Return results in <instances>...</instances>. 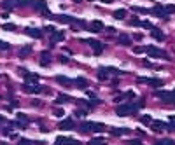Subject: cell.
I'll list each match as a JSON object with an SVG mask.
<instances>
[{
    "instance_id": "cell-1",
    "label": "cell",
    "mask_w": 175,
    "mask_h": 145,
    "mask_svg": "<svg viewBox=\"0 0 175 145\" xmlns=\"http://www.w3.org/2000/svg\"><path fill=\"white\" fill-rule=\"evenodd\" d=\"M135 110H137V105H133V103H124V105H119V107L116 108V114H117L119 117H126V115H131Z\"/></svg>"
},
{
    "instance_id": "cell-2",
    "label": "cell",
    "mask_w": 175,
    "mask_h": 145,
    "mask_svg": "<svg viewBox=\"0 0 175 145\" xmlns=\"http://www.w3.org/2000/svg\"><path fill=\"white\" fill-rule=\"evenodd\" d=\"M145 53L149 54V56H154V58H161V59H168L170 61V56L165 51H161L159 47H156V46H147L145 47Z\"/></svg>"
},
{
    "instance_id": "cell-3",
    "label": "cell",
    "mask_w": 175,
    "mask_h": 145,
    "mask_svg": "<svg viewBox=\"0 0 175 145\" xmlns=\"http://www.w3.org/2000/svg\"><path fill=\"white\" fill-rule=\"evenodd\" d=\"M21 70V74L25 75V81L28 82V84H39V81H40V77L37 75V74H32V72H26L25 68H19Z\"/></svg>"
},
{
    "instance_id": "cell-4",
    "label": "cell",
    "mask_w": 175,
    "mask_h": 145,
    "mask_svg": "<svg viewBox=\"0 0 175 145\" xmlns=\"http://www.w3.org/2000/svg\"><path fill=\"white\" fill-rule=\"evenodd\" d=\"M156 98H159V100L165 102V103L175 102V100H173V91H158V93H156Z\"/></svg>"
},
{
    "instance_id": "cell-5",
    "label": "cell",
    "mask_w": 175,
    "mask_h": 145,
    "mask_svg": "<svg viewBox=\"0 0 175 145\" xmlns=\"http://www.w3.org/2000/svg\"><path fill=\"white\" fill-rule=\"evenodd\" d=\"M33 7H35L37 11L42 12L44 16H51L49 11H47V4H46V0H37V2H33Z\"/></svg>"
},
{
    "instance_id": "cell-6",
    "label": "cell",
    "mask_w": 175,
    "mask_h": 145,
    "mask_svg": "<svg viewBox=\"0 0 175 145\" xmlns=\"http://www.w3.org/2000/svg\"><path fill=\"white\" fill-rule=\"evenodd\" d=\"M86 42L89 44V47H91V49L95 51V54H96V56H98V54L102 53V51H104V44L98 42V40H86Z\"/></svg>"
},
{
    "instance_id": "cell-7",
    "label": "cell",
    "mask_w": 175,
    "mask_h": 145,
    "mask_svg": "<svg viewBox=\"0 0 175 145\" xmlns=\"http://www.w3.org/2000/svg\"><path fill=\"white\" fill-rule=\"evenodd\" d=\"M149 32H151V37H153V38H156V40H159V42H161V40H165V33L161 32V28L153 26Z\"/></svg>"
},
{
    "instance_id": "cell-8",
    "label": "cell",
    "mask_w": 175,
    "mask_h": 145,
    "mask_svg": "<svg viewBox=\"0 0 175 145\" xmlns=\"http://www.w3.org/2000/svg\"><path fill=\"white\" fill-rule=\"evenodd\" d=\"M23 91H26V93H40L42 91V87L39 86V84H28V82H25V84H23Z\"/></svg>"
},
{
    "instance_id": "cell-9",
    "label": "cell",
    "mask_w": 175,
    "mask_h": 145,
    "mask_svg": "<svg viewBox=\"0 0 175 145\" xmlns=\"http://www.w3.org/2000/svg\"><path fill=\"white\" fill-rule=\"evenodd\" d=\"M25 32H26V35H30V37L33 38H40L42 37V30H39V28H25Z\"/></svg>"
},
{
    "instance_id": "cell-10",
    "label": "cell",
    "mask_w": 175,
    "mask_h": 145,
    "mask_svg": "<svg viewBox=\"0 0 175 145\" xmlns=\"http://www.w3.org/2000/svg\"><path fill=\"white\" fill-rule=\"evenodd\" d=\"M58 126H60V129H63V131H68V129H74V121H72V119H63Z\"/></svg>"
},
{
    "instance_id": "cell-11",
    "label": "cell",
    "mask_w": 175,
    "mask_h": 145,
    "mask_svg": "<svg viewBox=\"0 0 175 145\" xmlns=\"http://www.w3.org/2000/svg\"><path fill=\"white\" fill-rule=\"evenodd\" d=\"M51 59H53V56H51L47 51H44V53L40 54V65H42V66H49Z\"/></svg>"
},
{
    "instance_id": "cell-12",
    "label": "cell",
    "mask_w": 175,
    "mask_h": 145,
    "mask_svg": "<svg viewBox=\"0 0 175 145\" xmlns=\"http://www.w3.org/2000/svg\"><path fill=\"white\" fill-rule=\"evenodd\" d=\"M153 14L154 16H158V18H163L166 12H165V7L161 6V4H156V6L153 7Z\"/></svg>"
},
{
    "instance_id": "cell-13",
    "label": "cell",
    "mask_w": 175,
    "mask_h": 145,
    "mask_svg": "<svg viewBox=\"0 0 175 145\" xmlns=\"http://www.w3.org/2000/svg\"><path fill=\"white\" fill-rule=\"evenodd\" d=\"M56 21H60V23H74L77 21L75 18H72V16H67V14H60V16H56Z\"/></svg>"
},
{
    "instance_id": "cell-14",
    "label": "cell",
    "mask_w": 175,
    "mask_h": 145,
    "mask_svg": "<svg viewBox=\"0 0 175 145\" xmlns=\"http://www.w3.org/2000/svg\"><path fill=\"white\" fill-rule=\"evenodd\" d=\"M63 37H65V35H63V32H53V33H51V46H53V44H56V42H61V40H63Z\"/></svg>"
},
{
    "instance_id": "cell-15",
    "label": "cell",
    "mask_w": 175,
    "mask_h": 145,
    "mask_svg": "<svg viewBox=\"0 0 175 145\" xmlns=\"http://www.w3.org/2000/svg\"><path fill=\"white\" fill-rule=\"evenodd\" d=\"M75 84H77L79 89H88V84H89V82H88V79H84V77H77Z\"/></svg>"
},
{
    "instance_id": "cell-16",
    "label": "cell",
    "mask_w": 175,
    "mask_h": 145,
    "mask_svg": "<svg viewBox=\"0 0 175 145\" xmlns=\"http://www.w3.org/2000/svg\"><path fill=\"white\" fill-rule=\"evenodd\" d=\"M88 30H91V32H100V30H104V23L102 21H93L91 25H89Z\"/></svg>"
},
{
    "instance_id": "cell-17",
    "label": "cell",
    "mask_w": 175,
    "mask_h": 145,
    "mask_svg": "<svg viewBox=\"0 0 175 145\" xmlns=\"http://www.w3.org/2000/svg\"><path fill=\"white\" fill-rule=\"evenodd\" d=\"M2 7L9 11V9H14V7H18V2H16V0H4V2H2Z\"/></svg>"
},
{
    "instance_id": "cell-18",
    "label": "cell",
    "mask_w": 175,
    "mask_h": 145,
    "mask_svg": "<svg viewBox=\"0 0 175 145\" xmlns=\"http://www.w3.org/2000/svg\"><path fill=\"white\" fill-rule=\"evenodd\" d=\"M104 70L109 74V75H123V72L117 68H114V66H104Z\"/></svg>"
},
{
    "instance_id": "cell-19",
    "label": "cell",
    "mask_w": 175,
    "mask_h": 145,
    "mask_svg": "<svg viewBox=\"0 0 175 145\" xmlns=\"http://www.w3.org/2000/svg\"><path fill=\"white\" fill-rule=\"evenodd\" d=\"M56 82H61L63 86H72V79L63 77V75H58V77H56Z\"/></svg>"
},
{
    "instance_id": "cell-20",
    "label": "cell",
    "mask_w": 175,
    "mask_h": 145,
    "mask_svg": "<svg viewBox=\"0 0 175 145\" xmlns=\"http://www.w3.org/2000/svg\"><path fill=\"white\" fill-rule=\"evenodd\" d=\"M147 84L151 87H161V86H163V81H161V79H149Z\"/></svg>"
},
{
    "instance_id": "cell-21",
    "label": "cell",
    "mask_w": 175,
    "mask_h": 145,
    "mask_svg": "<svg viewBox=\"0 0 175 145\" xmlns=\"http://www.w3.org/2000/svg\"><path fill=\"white\" fill-rule=\"evenodd\" d=\"M112 16H114L116 19H124V18H126V11H124V9H117V11L112 12Z\"/></svg>"
},
{
    "instance_id": "cell-22",
    "label": "cell",
    "mask_w": 175,
    "mask_h": 145,
    "mask_svg": "<svg viewBox=\"0 0 175 145\" xmlns=\"http://www.w3.org/2000/svg\"><path fill=\"white\" fill-rule=\"evenodd\" d=\"M165 128H166V124L161 123V121H154V123H153V129H154V131H163Z\"/></svg>"
},
{
    "instance_id": "cell-23",
    "label": "cell",
    "mask_w": 175,
    "mask_h": 145,
    "mask_svg": "<svg viewBox=\"0 0 175 145\" xmlns=\"http://www.w3.org/2000/svg\"><path fill=\"white\" fill-rule=\"evenodd\" d=\"M91 131H105V124L102 123H91Z\"/></svg>"
},
{
    "instance_id": "cell-24",
    "label": "cell",
    "mask_w": 175,
    "mask_h": 145,
    "mask_svg": "<svg viewBox=\"0 0 175 145\" xmlns=\"http://www.w3.org/2000/svg\"><path fill=\"white\" fill-rule=\"evenodd\" d=\"M72 100V96H68V95H60V96L56 98V103L60 105V103H68Z\"/></svg>"
},
{
    "instance_id": "cell-25",
    "label": "cell",
    "mask_w": 175,
    "mask_h": 145,
    "mask_svg": "<svg viewBox=\"0 0 175 145\" xmlns=\"http://www.w3.org/2000/svg\"><path fill=\"white\" fill-rule=\"evenodd\" d=\"M110 133L112 135H126V133H130V129H126V128H112L110 129Z\"/></svg>"
},
{
    "instance_id": "cell-26",
    "label": "cell",
    "mask_w": 175,
    "mask_h": 145,
    "mask_svg": "<svg viewBox=\"0 0 175 145\" xmlns=\"http://www.w3.org/2000/svg\"><path fill=\"white\" fill-rule=\"evenodd\" d=\"M79 131H81V133H89V131H91V123H82Z\"/></svg>"
},
{
    "instance_id": "cell-27",
    "label": "cell",
    "mask_w": 175,
    "mask_h": 145,
    "mask_svg": "<svg viewBox=\"0 0 175 145\" xmlns=\"http://www.w3.org/2000/svg\"><path fill=\"white\" fill-rule=\"evenodd\" d=\"M130 40L131 38L128 37V35H124V33H123V35H119V44H123V46H130Z\"/></svg>"
},
{
    "instance_id": "cell-28",
    "label": "cell",
    "mask_w": 175,
    "mask_h": 145,
    "mask_svg": "<svg viewBox=\"0 0 175 145\" xmlns=\"http://www.w3.org/2000/svg\"><path fill=\"white\" fill-rule=\"evenodd\" d=\"M96 77H98L100 81H105V79H109V74H107L104 68H100L98 72H96Z\"/></svg>"
},
{
    "instance_id": "cell-29",
    "label": "cell",
    "mask_w": 175,
    "mask_h": 145,
    "mask_svg": "<svg viewBox=\"0 0 175 145\" xmlns=\"http://www.w3.org/2000/svg\"><path fill=\"white\" fill-rule=\"evenodd\" d=\"M18 2V7H28V6H33L32 0H16Z\"/></svg>"
},
{
    "instance_id": "cell-30",
    "label": "cell",
    "mask_w": 175,
    "mask_h": 145,
    "mask_svg": "<svg viewBox=\"0 0 175 145\" xmlns=\"http://www.w3.org/2000/svg\"><path fill=\"white\" fill-rule=\"evenodd\" d=\"M89 145H105V138H102V136H98V138H95L89 142Z\"/></svg>"
},
{
    "instance_id": "cell-31",
    "label": "cell",
    "mask_w": 175,
    "mask_h": 145,
    "mask_svg": "<svg viewBox=\"0 0 175 145\" xmlns=\"http://www.w3.org/2000/svg\"><path fill=\"white\" fill-rule=\"evenodd\" d=\"M74 115H75V117H86L88 112L84 110V108H77L75 112H74Z\"/></svg>"
},
{
    "instance_id": "cell-32",
    "label": "cell",
    "mask_w": 175,
    "mask_h": 145,
    "mask_svg": "<svg viewBox=\"0 0 175 145\" xmlns=\"http://www.w3.org/2000/svg\"><path fill=\"white\" fill-rule=\"evenodd\" d=\"M30 51H32V47L28 46V47H23L21 51H19V58H25L26 54H30Z\"/></svg>"
},
{
    "instance_id": "cell-33",
    "label": "cell",
    "mask_w": 175,
    "mask_h": 145,
    "mask_svg": "<svg viewBox=\"0 0 175 145\" xmlns=\"http://www.w3.org/2000/svg\"><path fill=\"white\" fill-rule=\"evenodd\" d=\"M2 28H4V30H7V32H14V30H16V25H12V23H6Z\"/></svg>"
},
{
    "instance_id": "cell-34",
    "label": "cell",
    "mask_w": 175,
    "mask_h": 145,
    "mask_svg": "<svg viewBox=\"0 0 175 145\" xmlns=\"http://www.w3.org/2000/svg\"><path fill=\"white\" fill-rule=\"evenodd\" d=\"M11 47V44L6 42V40H0V51H7V49Z\"/></svg>"
},
{
    "instance_id": "cell-35",
    "label": "cell",
    "mask_w": 175,
    "mask_h": 145,
    "mask_svg": "<svg viewBox=\"0 0 175 145\" xmlns=\"http://www.w3.org/2000/svg\"><path fill=\"white\" fill-rule=\"evenodd\" d=\"M131 9H133V11L135 12H142V14H149V9H144V7H131Z\"/></svg>"
},
{
    "instance_id": "cell-36",
    "label": "cell",
    "mask_w": 175,
    "mask_h": 145,
    "mask_svg": "<svg viewBox=\"0 0 175 145\" xmlns=\"http://www.w3.org/2000/svg\"><path fill=\"white\" fill-rule=\"evenodd\" d=\"M165 12H166V14H173V12H175V6H165Z\"/></svg>"
},
{
    "instance_id": "cell-37",
    "label": "cell",
    "mask_w": 175,
    "mask_h": 145,
    "mask_svg": "<svg viewBox=\"0 0 175 145\" xmlns=\"http://www.w3.org/2000/svg\"><path fill=\"white\" fill-rule=\"evenodd\" d=\"M158 143L159 145H175V142L173 140H159Z\"/></svg>"
},
{
    "instance_id": "cell-38",
    "label": "cell",
    "mask_w": 175,
    "mask_h": 145,
    "mask_svg": "<svg viewBox=\"0 0 175 145\" xmlns=\"http://www.w3.org/2000/svg\"><path fill=\"white\" fill-rule=\"evenodd\" d=\"M53 114H55L56 117H63V114H65V112H63L61 108H55V110H53Z\"/></svg>"
},
{
    "instance_id": "cell-39",
    "label": "cell",
    "mask_w": 175,
    "mask_h": 145,
    "mask_svg": "<svg viewBox=\"0 0 175 145\" xmlns=\"http://www.w3.org/2000/svg\"><path fill=\"white\" fill-rule=\"evenodd\" d=\"M142 123H144V124H151V123H153L151 115H142Z\"/></svg>"
},
{
    "instance_id": "cell-40",
    "label": "cell",
    "mask_w": 175,
    "mask_h": 145,
    "mask_svg": "<svg viewBox=\"0 0 175 145\" xmlns=\"http://www.w3.org/2000/svg\"><path fill=\"white\" fill-rule=\"evenodd\" d=\"M130 25H131V26H140V19L133 18V19H130Z\"/></svg>"
},
{
    "instance_id": "cell-41",
    "label": "cell",
    "mask_w": 175,
    "mask_h": 145,
    "mask_svg": "<svg viewBox=\"0 0 175 145\" xmlns=\"http://www.w3.org/2000/svg\"><path fill=\"white\" fill-rule=\"evenodd\" d=\"M140 26H144V28H149V30H151V28H153V25H151L149 21H140Z\"/></svg>"
},
{
    "instance_id": "cell-42",
    "label": "cell",
    "mask_w": 175,
    "mask_h": 145,
    "mask_svg": "<svg viewBox=\"0 0 175 145\" xmlns=\"http://www.w3.org/2000/svg\"><path fill=\"white\" fill-rule=\"evenodd\" d=\"M18 145H32V142H30V140H26V138H21Z\"/></svg>"
},
{
    "instance_id": "cell-43",
    "label": "cell",
    "mask_w": 175,
    "mask_h": 145,
    "mask_svg": "<svg viewBox=\"0 0 175 145\" xmlns=\"http://www.w3.org/2000/svg\"><path fill=\"white\" fill-rule=\"evenodd\" d=\"M145 51V47H133V53L135 54H140V53H144Z\"/></svg>"
},
{
    "instance_id": "cell-44",
    "label": "cell",
    "mask_w": 175,
    "mask_h": 145,
    "mask_svg": "<svg viewBox=\"0 0 175 145\" xmlns=\"http://www.w3.org/2000/svg\"><path fill=\"white\" fill-rule=\"evenodd\" d=\"M18 121H21V123H26V115H23V114H18Z\"/></svg>"
},
{
    "instance_id": "cell-45",
    "label": "cell",
    "mask_w": 175,
    "mask_h": 145,
    "mask_svg": "<svg viewBox=\"0 0 175 145\" xmlns=\"http://www.w3.org/2000/svg\"><path fill=\"white\" fill-rule=\"evenodd\" d=\"M144 66H147V68H151V66H153V63H151L149 59H144Z\"/></svg>"
},
{
    "instance_id": "cell-46",
    "label": "cell",
    "mask_w": 175,
    "mask_h": 145,
    "mask_svg": "<svg viewBox=\"0 0 175 145\" xmlns=\"http://www.w3.org/2000/svg\"><path fill=\"white\" fill-rule=\"evenodd\" d=\"M130 145H142V142H140V140H131Z\"/></svg>"
},
{
    "instance_id": "cell-47",
    "label": "cell",
    "mask_w": 175,
    "mask_h": 145,
    "mask_svg": "<svg viewBox=\"0 0 175 145\" xmlns=\"http://www.w3.org/2000/svg\"><path fill=\"white\" fill-rule=\"evenodd\" d=\"M44 30H46V32H49V33L56 32V30H55V28H53V26H46V28H44Z\"/></svg>"
},
{
    "instance_id": "cell-48",
    "label": "cell",
    "mask_w": 175,
    "mask_h": 145,
    "mask_svg": "<svg viewBox=\"0 0 175 145\" xmlns=\"http://www.w3.org/2000/svg\"><path fill=\"white\" fill-rule=\"evenodd\" d=\"M68 61V58H65V56H60V63H67Z\"/></svg>"
},
{
    "instance_id": "cell-49",
    "label": "cell",
    "mask_w": 175,
    "mask_h": 145,
    "mask_svg": "<svg viewBox=\"0 0 175 145\" xmlns=\"http://www.w3.org/2000/svg\"><path fill=\"white\" fill-rule=\"evenodd\" d=\"M170 123H172V124H175V115H172V117H170Z\"/></svg>"
},
{
    "instance_id": "cell-50",
    "label": "cell",
    "mask_w": 175,
    "mask_h": 145,
    "mask_svg": "<svg viewBox=\"0 0 175 145\" xmlns=\"http://www.w3.org/2000/svg\"><path fill=\"white\" fill-rule=\"evenodd\" d=\"M102 2H104V4H110V2H112V0H102Z\"/></svg>"
},
{
    "instance_id": "cell-51",
    "label": "cell",
    "mask_w": 175,
    "mask_h": 145,
    "mask_svg": "<svg viewBox=\"0 0 175 145\" xmlns=\"http://www.w3.org/2000/svg\"><path fill=\"white\" fill-rule=\"evenodd\" d=\"M0 145H9V143H7V142H0Z\"/></svg>"
},
{
    "instance_id": "cell-52",
    "label": "cell",
    "mask_w": 175,
    "mask_h": 145,
    "mask_svg": "<svg viewBox=\"0 0 175 145\" xmlns=\"http://www.w3.org/2000/svg\"><path fill=\"white\" fill-rule=\"evenodd\" d=\"M74 2H82V0H74Z\"/></svg>"
},
{
    "instance_id": "cell-53",
    "label": "cell",
    "mask_w": 175,
    "mask_h": 145,
    "mask_svg": "<svg viewBox=\"0 0 175 145\" xmlns=\"http://www.w3.org/2000/svg\"><path fill=\"white\" fill-rule=\"evenodd\" d=\"M173 100H175V91H173Z\"/></svg>"
},
{
    "instance_id": "cell-54",
    "label": "cell",
    "mask_w": 175,
    "mask_h": 145,
    "mask_svg": "<svg viewBox=\"0 0 175 145\" xmlns=\"http://www.w3.org/2000/svg\"><path fill=\"white\" fill-rule=\"evenodd\" d=\"M156 145H159V143H156Z\"/></svg>"
}]
</instances>
